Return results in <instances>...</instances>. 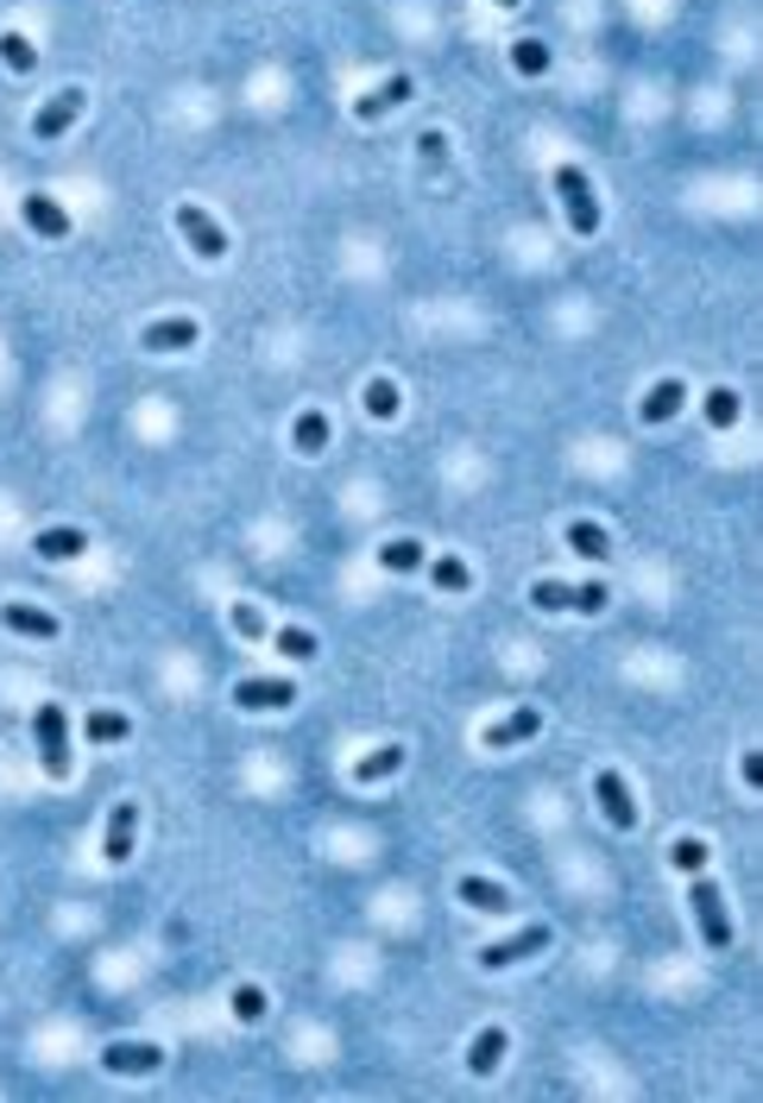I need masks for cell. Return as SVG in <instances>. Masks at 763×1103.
I'll return each instance as SVG.
<instances>
[{"mask_svg":"<svg viewBox=\"0 0 763 1103\" xmlns=\"http://www.w3.org/2000/svg\"><path fill=\"white\" fill-rule=\"evenodd\" d=\"M687 909H694V921H701L706 946H713V952L732 946V914H725V895H720V883H713L706 871L687 876Z\"/></svg>","mask_w":763,"mask_h":1103,"instance_id":"6da1fadb","label":"cell"},{"mask_svg":"<svg viewBox=\"0 0 763 1103\" xmlns=\"http://www.w3.org/2000/svg\"><path fill=\"white\" fill-rule=\"evenodd\" d=\"M32 738H39V763L51 782H63L70 775V719H63L58 700H44L39 713H32Z\"/></svg>","mask_w":763,"mask_h":1103,"instance_id":"7a4b0ae2","label":"cell"},{"mask_svg":"<svg viewBox=\"0 0 763 1103\" xmlns=\"http://www.w3.org/2000/svg\"><path fill=\"white\" fill-rule=\"evenodd\" d=\"M606 586L600 581H536L530 586V605L536 612H606Z\"/></svg>","mask_w":763,"mask_h":1103,"instance_id":"3957f363","label":"cell"},{"mask_svg":"<svg viewBox=\"0 0 763 1103\" xmlns=\"http://www.w3.org/2000/svg\"><path fill=\"white\" fill-rule=\"evenodd\" d=\"M555 195L568 209V228L574 233H600V195H593L588 171L581 164H555Z\"/></svg>","mask_w":763,"mask_h":1103,"instance_id":"277c9868","label":"cell"},{"mask_svg":"<svg viewBox=\"0 0 763 1103\" xmlns=\"http://www.w3.org/2000/svg\"><path fill=\"white\" fill-rule=\"evenodd\" d=\"M234 706H247V713H284V706H297V681L291 675H247V681H234Z\"/></svg>","mask_w":763,"mask_h":1103,"instance_id":"5b68a950","label":"cell"},{"mask_svg":"<svg viewBox=\"0 0 763 1103\" xmlns=\"http://www.w3.org/2000/svg\"><path fill=\"white\" fill-rule=\"evenodd\" d=\"M177 233H183V240H190V252H197V259H209V265H215V259H228V233H221L215 221L197 209V202H177Z\"/></svg>","mask_w":763,"mask_h":1103,"instance_id":"8992f818","label":"cell"},{"mask_svg":"<svg viewBox=\"0 0 763 1103\" xmlns=\"http://www.w3.org/2000/svg\"><path fill=\"white\" fill-rule=\"evenodd\" d=\"M101 1065H108V1072H120V1079H145V1072H158V1065H164V1053H158L152 1041H108V1046H101Z\"/></svg>","mask_w":763,"mask_h":1103,"instance_id":"52a82bcc","label":"cell"},{"mask_svg":"<svg viewBox=\"0 0 763 1103\" xmlns=\"http://www.w3.org/2000/svg\"><path fill=\"white\" fill-rule=\"evenodd\" d=\"M82 89H58V96L44 101L39 114H32V139H63L70 127H77V114H82Z\"/></svg>","mask_w":763,"mask_h":1103,"instance_id":"ba28073f","label":"cell"},{"mask_svg":"<svg viewBox=\"0 0 763 1103\" xmlns=\"http://www.w3.org/2000/svg\"><path fill=\"white\" fill-rule=\"evenodd\" d=\"M139 341H145V353H190L202 341V322L197 315H164V322H152Z\"/></svg>","mask_w":763,"mask_h":1103,"instance_id":"9c48e42d","label":"cell"},{"mask_svg":"<svg viewBox=\"0 0 763 1103\" xmlns=\"http://www.w3.org/2000/svg\"><path fill=\"white\" fill-rule=\"evenodd\" d=\"M536 732H543V706H518V713L492 719L486 732H480V744H486V751H511V744H524V738H536Z\"/></svg>","mask_w":763,"mask_h":1103,"instance_id":"30bf717a","label":"cell"},{"mask_svg":"<svg viewBox=\"0 0 763 1103\" xmlns=\"http://www.w3.org/2000/svg\"><path fill=\"white\" fill-rule=\"evenodd\" d=\"M593 794H600V813H606L619 833H631V826H637V801H631V789H625V775H619V770L593 775Z\"/></svg>","mask_w":763,"mask_h":1103,"instance_id":"8fae6325","label":"cell"},{"mask_svg":"<svg viewBox=\"0 0 763 1103\" xmlns=\"http://www.w3.org/2000/svg\"><path fill=\"white\" fill-rule=\"evenodd\" d=\"M543 946H549V927L536 921V927L511 933V940H492V946L480 952V965H486V971H511L518 959H530V952H543Z\"/></svg>","mask_w":763,"mask_h":1103,"instance_id":"7c38bea8","label":"cell"},{"mask_svg":"<svg viewBox=\"0 0 763 1103\" xmlns=\"http://www.w3.org/2000/svg\"><path fill=\"white\" fill-rule=\"evenodd\" d=\"M20 214H26V228L39 233V240H63V233H70V209H63L58 195H44V190L26 195Z\"/></svg>","mask_w":763,"mask_h":1103,"instance_id":"4fadbf2b","label":"cell"},{"mask_svg":"<svg viewBox=\"0 0 763 1103\" xmlns=\"http://www.w3.org/2000/svg\"><path fill=\"white\" fill-rule=\"evenodd\" d=\"M0 624H7L13 638H39V643L58 638V619H51L44 605H26V600H7V605H0Z\"/></svg>","mask_w":763,"mask_h":1103,"instance_id":"5bb4252c","label":"cell"},{"mask_svg":"<svg viewBox=\"0 0 763 1103\" xmlns=\"http://www.w3.org/2000/svg\"><path fill=\"white\" fill-rule=\"evenodd\" d=\"M133 833H139V808H133V801H120V808L108 813V833H101V858H108V864H127V858H133Z\"/></svg>","mask_w":763,"mask_h":1103,"instance_id":"9a60e30c","label":"cell"},{"mask_svg":"<svg viewBox=\"0 0 763 1103\" xmlns=\"http://www.w3.org/2000/svg\"><path fill=\"white\" fill-rule=\"evenodd\" d=\"M82 549H89V537H82L77 523H58V530H39V537H32V555H44V562H77Z\"/></svg>","mask_w":763,"mask_h":1103,"instance_id":"2e32d148","label":"cell"},{"mask_svg":"<svg viewBox=\"0 0 763 1103\" xmlns=\"http://www.w3.org/2000/svg\"><path fill=\"white\" fill-rule=\"evenodd\" d=\"M398 101H411V77H392V82H379V89H367V96L353 101V114L360 120H385Z\"/></svg>","mask_w":763,"mask_h":1103,"instance_id":"e0dca14e","label":"cell"},{"mask_svg":"<svg viewBox=\"0 0 763 1103\" xmlns=\"http://www.w3.org/2000/svg\"><path fill=\"white\" fill-rule=\"evenodd\" d=\"M682 398H687V385H682V379H656V385L644 391V404H637V417H644V423H669V417L682 410Z\"/></svg>","mask_w":763,"mask_h":1103,"instance_id":"ac0fdd59","label":"cell"},{"mask_svg":"<svg viewBox=\"0 0 763 1103\" xmlns=\"http://www.w3.org/2000/svg\"><path fill=\"white\" fill-rule=\"evenodd\" d=\"M499 1060H505V1027H480L468 1046V1072L473 1079H492L499 1072Z\"/></svg>","mask_w":763,"mask_h":1103,"instance_id":"d6986e66","label":"cell"},{"mask_svg":"<svg viewBox=\"0 0 763 1103\" xmlns=\"http://www.w3.org/2000/svg\"><path fill=\"white\" fill-rule=\"evenodd\" d=\"M454 890H461V902H468V909H480V914H511V895L499 890L492 876H461Z\"/></svg>","mask_w":763,"mask_h":1103,"instance_id":"ffe728a7","label":"cell"},{"mask_svg":"<svg viewBox=\"0 0 763 1103\" xmlns=\"http://www.w3.org/2000/svg\"><path fill=\"white\" fill-rule=\"evenodd\" d=\"M568 549H574L581 562H606V555H612V537H606V530H600L593 518H574V523H568Z\"/></svg>","mask_w":763,"mask_h":1103,"instance_id":"44dd1931","label":"cell"},{"mask_svg":"<svg viewBox=\"0 0 763 1103\" xmlns=\"http://www.w3.org/2000/svg\"><path fill=\"white\" fill-rule=\"evenodd\" d=\"M398 770H404V744H379V751H367L353 763V782H385Z\"/></svg>","mask_w":763,"mask_h":1103,"instance_id":"7402d4cb","label":"cell"},{"mask_svg":"<svg viewBox=\"0 0 763 1103\" xmlns=\"http://www.w3.org/2000/svg\"><path fill=\"white\" fill-rule=\"evenodd\" d=\"M127 732H133V719L114 713V706H96V713L82 719V738H89V744H120Z\"/></svg>","mask_w":763,"mask_h":1103,"instance_id":"603a6c76","label":"cell"},{"mask_svg":"<svg viewBox=\"0 0 763 1103\" xmlns=\"http://www.w3.org/2000/svg\"><path fill=\"white\" fill-rule=\"evenodd\" d=\"M291 442H297V454H322V448H329V417H322V410H303L291 423Z\"/></svg>","mask_w":763,"mask_h":1103,"instance_id":"cb8c5ba5","label":"cell"},{"mask_svg":"<svg viewBox=\"0 0 763 1103\" xmlns=\"http://www.w3.org/2000/svg\"><path fill=\"white\" fill-rule=\"evenodd\" d=\"M430 581L442 586V593H468V586H473V568L461 562V555H435V562H430Z\"/></svg>","mask_w":763,"mask_h":1103,"instance_id":"d4e9b609","label":"cell"},{"mask_svg":"<svg viewBox=\"0 0 763 1103\" xmlns=\"http://www.w3.org/2000/svg\"><path fill=\"white\" fill-rule=\"evenodd\" d=\"M379 562L392 568V574H411V568H423V542H416V537H392L385 549H379Z\"/></svg>","mask_w":763,"mask_h":1103,"instance_id":"484cf974","label":"cell"},{"mask_svg":"<svg viewBox=\"0 0 763 1103\" xmlns=\"http://www.w3.org/2000/svg\"><path fill=\"white\" fill-rule=\"evenodd\" d=\"M701 410H706V423H713V429H732V423H739V391H732V385H713Z\"/></svg>","mask_w":763,"mask_h":1103,"instance_id":"4316f807","label":"cell"},{"mask_svg":"<svg viewBox=\"0 0 763 1103\" xmlns=\"http://www.w3.org/2000/svg\"><path fill=\"white\" fill-rule=\"evenodd\" d=\"M511 63H518V77H543L549 70V44L543 39H518L511 44Z\"/></svg>","mask_w":763,"mask_h":1103,"instance_id":"83f0119b","label":"cell"},{"mask_svg":"<svg viewBox=\"0 0 763 1103\" xmlns=\"http://www.w3.org/2000/svg\"><path fill=\"white\" fill-rule=\"evenodd\" d=\"M669 864H675V871H682V876L706 871V845H701V839H694V833H682V839H675V845H669Z\"/></svg>","mask_w":763,"mask_h":1103,"instance_id":"f1b7e54d","label":"cell"},{"mask_svg":"<svg viewBox=\"0 0 763 1103\" xmlns=\"http://www.w3.org/2000/svg\"><path fill=\"white\" fill-rule=\"evenodd\" d=\"M272 643L284 650L291 662H310L315 656V631H303V624H284V631H272Z\"/></svg>","mask_w":763,"mask_h":1103,"instance_id":"f546056e","label":"cell"},{"mask_svg":"<svg viewBox=\"0 0 763 1103\" xmlns=\"http://www.w3.org/2000/svg\"><path fill=\"white\" fill-rule=\"evenodd\" d=\"M367 417H379V423H392L398 417V385L392 379H372L367 385Z\"/></svg>","mask_w":763,"mask_h":1103,"instance_id":"4dcf8cb0","label":"cell"},{"mask_svg":"<svg viewBox=\"0 0 763 1103\" xmlns=\"http://www.w3.org/2000/svg\"><path fill=\"white\" fill-rule=\"evenodd\" d=\"M228 624H234V631H240L247 643H259V638H265V612H259V605H247V600H234V605H228Z\"/></svg>","mask_w":763,"mask_h":1103,"instance_id":"1f68e13d","label":"cell"},{"mask_svg":"<svg viewBox=\"0 0 763 1103\" xmlns=\"http://www.w3.org/2000/svg\"><path fill=\"white\" fill-rule=\"evenodd\" d=\"M0 58H7V70H32V63H39V51H32V39H26V32H0Z\"/></svg>","mask_w":763,"mask_h":1103,"instance_id":"d6a6232c","label":"cell"},{"mask_svg":"<svg viewBox=\"0 0 763 1103\" xmlns=\"http://www.w3.org/2000/svg\"><path fill=\"white\" fill-rule=\"evenodd\" d=\"M234 1022H265V990H259V984H240L234 990Z\"/></svg>","mask_w":763,"mask_h":1103,"instance_id":"836d02e7","label":"cell"},{"mask_svg":"<svg viewBox=\"0 0 763 1103\" xmlns=\"http://www.w3.org/2000/svg\"><path fill=\"white\" fill-rule=\"evenodd\" d=\"M739 775H744V789H763V751H744Z\"/></svg>","mask_w":763,"mask_h":1103,"instance_id":"e575fe53","label":"cell"},{"mask_svg":"<svg viewBox=\"0 0 763 1103\" xmlns=\"http://www.w3.org/2000/svg\"><path fill=\"white\" fill-rule=\"evenodd\" d=\"M416 152H423V158H430V164H435V158L449 152V139H442V133H423V139H416Z\"/></svg>","mask_w":763,"mask_h":1103,"instance_id":"d590c367","label":"cell"},{"mask_svg":"<svg viewBox=\"0 0 763 1103\" xmlns=\"http://www.w3.org/2000/svg\"><path fill=\"white\" fill-rule=\"evenodd\" d=\"M499 7H524V0H499Z\"/></svg>","mask_w":763,"mask_h":1103,"instance_id":"8d00e7d4","label":"cell"}]
</instances>
